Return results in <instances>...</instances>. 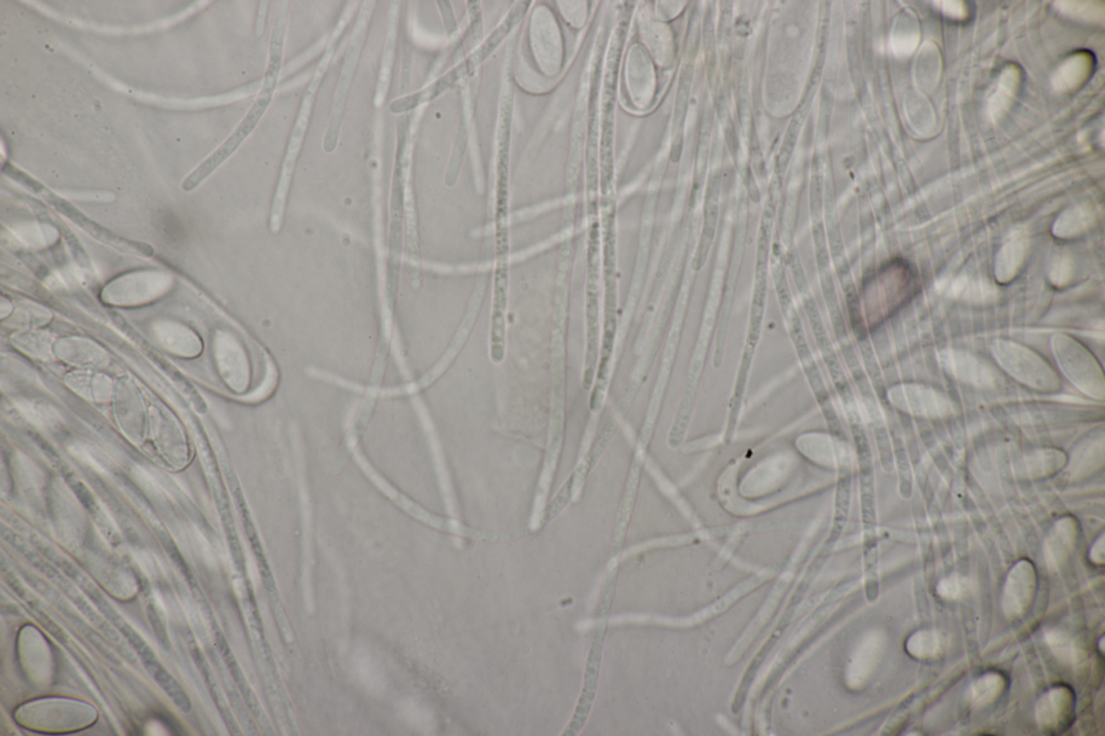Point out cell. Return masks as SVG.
Masks as SVG:
<instances>
[{
	"mask_svg": "<svg viewBox=\"0 0 1105 736\" xmlns=\"http://www.w3.org/2000/svg\"><path fill=\"white\" fill-rule=\"evenodd\" d=\"M1078 538V523L1072 518L1059 519L1047 537L1044 556L1047 567L1056 571L1069 559Z\"/></svg>",
	"mask_w": 1105,
	"mask_h": 736,
	"instance_id": "cell-6",
	"label": "cell"
},
{
	"mask_svg": "<svg viewBox=\"0 0 1105 736\" xmlns=\"http://www.w3.org/2000/svg\"><path fill=\"white\" fill-rule=\"evenodd\" d=\"M1103 640H1104V637H1102V639L1100 640V648H1101L1102 652H1103Z\"/></svg>",
	"mask_w": 1105,
	"mask_h": 736,
	"instance_id": "cell-15",
	"label": "cell"
},
{
	"mask_svg": "<svg viewBox=\"0 0 1105 736\" xmlns=\"http://www.w3.org/2000/svg\"><path fill=\"white\" fill-rule=\"evenodd\" d=\"M905 647L908 654L913 659L935 660L944 653L946 639L939 630H919L909 636Z\"/></svg>",
	"mask_w": 1105,
	"mask_h": 736,
	"instance_id": "cell-8",
	"label": "cell"
},
{
	"mask_svg": "<svg viewBox=\"0 0 1105 736\" xmlns=\"http://www.w3.org/2000/svg\"><path fill=\"white\" fill-rule=\"evenodd\" d=\"M1044 640L1055 658L1069 666L1078 665L1083 660L1085 652L1078 640L1060 629H1050L1045 631Z\"/></svg>",
	"mask_w": 1105,
	"mask_h": 736,
	"instance_id": "cell-9",
	"label": "cell"
},
{
	"mask_svg": "<svg viewBox=\"0 0 1105 736\" xmlns=\"http://www.w3.org/2000/svg\"><path fill=\"white\" fill-rule=\"evenodd\" d=\"M1075 695L1066 686H1057L1040 695L1034 707L1035 723L1041 732L1057 733L1072 721Z\"/></svg>",
	"mask_w": 1105,
	"mask_h": 736,
	"instance_id": "cell-5",
	"label": "cell"
},
{
	"mask_svg": "<svg viewBox=\"0 0 1105 736\" xmlns=\"http://www.w3.org/2000/svg\"><path fill=\"white\" fill-rule=\"evenodd\" d=\"M47 200L56 211H59L63 214V216H65L67 218L71 219L73 223L78 225L81 229H84L86 234L94 237L97 241L105 243V245L113 247L116 248V250L126 254L136 255V257H154V247L148 245V243L132 241L126 239V237L116 235L112 230L104 227V226L97 224L95 222V220L85 217L84 213H81L76 207L69 204V202L54 194H50L47 197Z\"/></svg>",
	"mask_w": 1105,
	"mask_h": 736,
	"instance_id": "cell-4",
	"label": "cell"
},
{
	"mask_svg": "<svg viewBox=\"0 0 1105 736\" xmlns=\"http://www.w3.org/2000/svg\"><path fill=\"white\" fill-rule=\"evenodd\" d=\"M919 288L917 271L904 259H893L868 277L858 301L856 314L866 312L876 320L890 317L916 297Z\"/></svg>",
	"mask_w": 1105,
	"mask_h": 736,
	"instance_id": "cell-1",
	"label": "cell"
},
{
	"mask_svg": "<svg viewBox=\"0 0 1105 736\" xmlns=\"http://www.w3.org/2000/svg\"><path fill=\"white\" fill-rule=\"evenodd\" d=\"M143 663L145 668H146L149 671L150 675H152L154 680L158 682V685L165 690L166 693L169 695L170 699L176 703L179 710L186 712V714L192 711L193 704L192 701H190L188 698L187 693L184 691V689L181 685H179L176 678L173 677L169 671H167L164 666L158 662L157 659L153 657L143 660Z\"/></svg>",
	"mask_w": 1105,
	"mask_h": 736,
	"instance_id": "cell-10",
	"label": "cell"
},
{
	"mask_svg": "<svg viewBox=\"0 0 1105 736\" xmlns=\"http://www.w3.org/2000/svg\"><path fill=\"white\" fill-rule=\"evenodd\" d=\"M1038 590L1037 571L1032 563L1022 560L1011 568L1003 588L1000 606L1006 619H1020L1031 608Z\"/></svg>",
	"mask_w": 1105,
	"mask_h": 736,
	"instance_id": "cell-3",
	"label": "cell"
},
{
	"mask_svg": "<svg viewBox=\"0 0 1105 736\" xmlns=\"http://www.w3.org/2000/svg\"><path fill=\"white\" fill-rule=\"evenodd\" d=\"M1006 680L998 671H988L970 683L965 700L970 709L981 710L990 706L1004 692Z\"/></svg>",
	"mask_w": 1105,
	"mask_h": 736,
	"instance_id": "cell-7",
	"label": "cell"
},
{
	"mask_svg": "<svg viewBox=\"0 0 1105 736\" xmlns=\"http://www.w3.org/2000/svg\"><path fill=\"white\" fill-rule=\"evenodd\" d=\"M276 85V79L265 78L264 88L262 94L257 98V101L252 106L246 117L236 130L233 133L227 141H226L210 158H207L204 164L200 165L196 169L185 179L183 189L185 191H192L196 187L205 181L211 173L216 171L223 162L229 158L235 153V150L240 146V144L246 140L248 135L253 131L257 125L260 117H262L265 110L267 109L271 98H273L274 91Z\"/></svg>",
	"mask_w": 1105,
	"mask_h": 736,
	"instance_id": "cell-2",
	"label": "cell"
},
{
	"mask_svg": "<svg viewBox=\"0 0 1105 736\" xmlns=\"http://www.w3.org/2000/svg\"><path fill=\"white\" fill-rule=\"evenodd\" d=\"M3 172L5 174V176L14 178L17 183L22 184L23 187L31 189L35 194H40L45 191V187L42 184L35 181V179L30 176H27L26 173L22 172L19 169H15V167L11 165H5Z\"/></svg>",
	"mask_w": 1105,
	"mask_h": 736,
	"instance_id": "cell-13",
	"label": "cell"
},
{
	"mask_svg": "<svg viewBox=\"0 0 1105 736\" xmlns=\"http://www.w3.org/2000/svg\"><path fill=\"white\" fill-rule=\"evenodd\" d=\"M970 585L969 578L959 573H952L940 580L937 584L936 592L944 600L958 601L968 596Z\"/></svg>",
	"mask_w": 1105,
	"mask_h": 736,
	"instance_id": "cell-12",
	"label": "cell"
},
{
	"mask_svg": "<svg viewBox=\"0 0 1105 736\" xmlns=\"http://www.w3.org/2000/svg\"><path fill=\"white\" fill-rule=\"evenodd\" d=\"M132 338L136 341L137 340V343L140 344L145 350H146L147 355L152 358L153 360L157 363L173 380H175L176 384L181 388L183 392L190 398V401L194 403L196 409L201 411V413H204V411L206 409V403L204 398H201L200 394L196 392L194 386L190 384V382L185 378V377L179 373L178 370L173 367V365L166 362L165 358H162L159 355H157V352L153 351L152 348H149L148 344L145 343V341L140 338V335L136 333L132 336Z\"/></svg>",
	"mask_w": 1105,
	"mask_h": 736,
	"instance_id": "cell-11",
	"label": "cell"
},
{
	"mask_svg": "<svg viewBox=\"0 0 1105 736\" xmlns=\"http://www.w3.org/2000/svg\"><path fill=\"white\" fill-rule=\"evenodd\" d=\"M1090 558L1093 564L1103 565V563H1104V538H1103V536H1101L1100 539H1099V540L1095 543V546L1092 547V549L1090 550Z\"/></svg>",
	"mask_w": 1105,
	"mask_h": 736,
	"instance_id": "cell-14",
	"label": "cell"
}]
</instances>
